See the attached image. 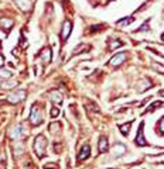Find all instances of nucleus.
I'll use <instances>...</instances> for the list:
<instances>
[{
	"instance_id": "obj_1",
	"label": "nucleus",
	"mask_w": 164,
	"mask_h": 169,
	"mask_svg": "<svg viewBox=\"0 0 164 169\" xmlns=\"http://www.w3.org/2000/svg\"><path fill=\"white\" fill-rule=\"evenodd\" d=\"M45 145H47V141L44 140L43 135H40L38 138H35V151L38 152V157H43V155H44Z\"/></svg>"
},
{
	"instance_id": "obj_2",
	"label": "nucleus",
	"mask_w": 164,
	"mask_h": 169,
	"mask_svg": "<svg viewBox=\"0 0 164 169\" xmlns=\"http://www.w3.org/2000/svg\"><path fill=\"white\" fill-rule=\"evenodd\" d=\"M126 58H127V54H126V52L116 54L115 57L110 59V65H112V66H119V65H122V63L125 62Z\"/></svg>"
},
{
	"instance_id": "obj_3",
	"label": "nucleus",
	"mask_w": 164,
	"mask_h": 169,
	"mask_svg": "<svg viewBox=\"0 0 164 169\" xmlns=\"http://www.w3.org/2000/svg\"><path fill=\"white\" fill-rule=\"evenodd\" d=\"M143 127H144V124H140V128H139V131H137V137H136V144L139 145V147H147L148 143L146 141V138H144V135H143Z\"/></svg>"
},
{
	"instance_id": "obj_4",
	"label": "nucleus",
	"mask_w": 164,
	"mask_h": 169,
	"mask_svg": "<svg viewBox=\"0 0 164 169\" xmlns=\"http://www.w3.org/2000/svg\"><path fill=\"white\" fill-rule=\"evenodd\" d=\"M71 28H72V24L71 21L65 20L64 21V26H62V30H61V38H62V41H65L68 35L71 34Z\"/></svg>"
},
{
	"instance_id": "obj_5",
	"label": "nucleus",
	"mask_w": 164,
	"mask_h": 169,
	"mask_svg": "<svg viewBox=\"0 0 164 169\" xmlns=\"http://www.w3.org/2000/svg\"><path fill=\"white\" fill-rule=\"evenodd\" d=\"M89 155H91V148H89V145H83V147L81 148L79 155H78V161H83V159H86Z\"/></svg>"
},
{
	"instance_id": "obj_6",
	"label": "nucleus",
	"mask_w": 164,
	"mask_h": 169,
	"mask_svg": "<svg viewBox=\"0 0 164 169\" xmlns=\"http://www.w3.org/2000/svg\"><path fill=\"white\" fill-rule=\"evenodd\" d=\"M125 152H126V147L123 144H120V143L115 144V147H113V155L115 157H122Z\"/></svg>"
},
{
	"instance_id": "obj_7",
	"label": "nucleus",
	"mask_w": 164,
	"mask_h": 169,
	"mask_svg": "<svg viewBox=\"0 0 164 169\" xmlns=\"http://www.w3.org/2000/svg\"><path fill=\"white\" fill-rule=\"evenodd\" d=\"M14 1H16L17 4L20 6V9L24 11L31 9V1H30V0H14Z\"/></svg>"
},
{
	"instance_id": "obj_8",
	"label": "nucleus",
	"mask_w": 164,
	"mask_h": 169,
	"mask_svg": "<svg viewBox=\"0 0 164 169\" xmlns=\"http://www.w3.org/2000/svg\"><path fill=\"white\" fill-rule=\"evenodd\" d=\"M31 121H33V124H40L41 123V114H40V111L35 107L31 111Z\"/></svg>"
},
{
	"instance_id": "obj_9",
	"label": "nucleus",
	"mask_w": 164,
	"mask_h": 169,
	"mask_svg": "<svg viewBox=\"0 0 164 169\" xmlns=\"http://www.w3.org/2000/svg\"><path fill=\"white\" fill-rule=\"evenodd\" d=\"M24 95H26V92H24V90H18V92H16V93H13V95H11L10 101L17 103L18 100H21L23 97H24Z\"/></svg>"
},
{
	"instance_id": "obj_10",
	"label": "nucleus",
	"mask_w": 164,
	"mask_h": 169,
	"mask_svg": "<svg viewBox=\"0 0 164 169\" xmlns=\"http://www.w3.org/2000/svg\"><path fill=\"white\" fill-rule=\"evenodd\" d=\"M108 140H106V137H100V140H99V151L100 152H106L108 151Z\"/></svg>"
},
{
	"instance_id": "obj_11",
	"label": "nucleus",
	"mask_w": 164,
	"mask_h": 169,
	"mask_svg": "<svg viewBox=\"0 0 164 169\" xmlns=\"http://www.w3.org/2000/svg\"><path fill=\"white\" fill-rule=\"evenodd\" d=\"M49 99L52 101H55V103H61V101H62V96H61V93H58V92H51V93H49Z\"/></svg>"
},
{
	"instance_id": "obj_12",
	"label": "nucleus",
	"mask_w": 164,
	"mask_h": 169,
	"mask_svg": "<svg viewBox=\"0 0 164 169\" xmlns=\"http://www.w3.org/2000/svg\"><path fill=\"white\" fill-rule=\"evenodd\" d=\"M23 127L21 126H17L16 128H13V131H11V138H18V135H21L23 132H24V130H21Z\"/></svg>"
},
{
	"instance_id": "obj_13",
	"label": "nucleus",
	"mask_w": 164,
	"mask_h": 169,
	"mask_svg": "<svg viewBox=\"0 0 164 169\" xmlns=\"http://www.w3.org/2000/svg\"><path fill=\"white\" fill-rule=\"evenodd\" d=\"M131 123H127V124H123V126H119V128H120V132L123 134V135H127L129 134V131H130V127H131Z\"/></svg>"
},
{
	"instance_id": "obj_14",
	"label": "nucleus",
	"mask_w": 164,
	"mask_h": 169,
	"mask_svg": "<svg viewBox=\"0 0 164 169\" xmlns=\"http://www.w3.org/2000/svg\"><path fill=\"white\" fill-rule=\"evenodd\" d=\"M160 106H163V103H161V101H156V103L150 104L147 109H146V113H148V111H154L156 109H157V107H160Z\"/></svg>"
},
{
	"instance_id": "obj_15",
	"label": "nucleus",
	"mask_w": 164,
	"mask_h": 169,
	"mask_svg": "<svg viewBox=\"0 0 164 169\" xmlns=\"http://www.w3.org/2000/svg\"><path fill=\"white\" fill-rule=\"evenodd\" d=\"M133 21H134V18L130 17V18H123V20H119L116 24H117V26H122V24H130V23H133Z\"/></svg>"
},
{
	"instance_id": "obj_16",
	"label": "nucleus",
	"mask_w": 164,
	"mask_h": 169,
	"mask_svg": "<svg viewBox=\"0 0 164 169\" xmlns=\"http://www.w3.org/2000/svg\"><path fill=\"white\" fill-rule=\"evenodd\" d=\"M122 45H123L122 41H112L109 45V49H115V48H119V47H122Z\"/></svg>"
},
{
	"instance_id": "obj_17",
	"label": "nucleus",
	"mask_w": 164,
	"mask_h": 169,
	"mask_svg": "<svg viewBox=\"0 0 164 169\" xmlns=\"http://www.w3.org/2000/svg\"><path fill=\"white\" fill-rule=\"evenodd\" d=\"M151 66H153L156 71H159V72H163L164 73V65H160L157 62H151Z\"/></svg>"
},
{
	"instance_id": "obj_18",
	"label": "nucleus",
	"mask_w": 164,
	"mask_h": 169,
	"mask_svg": "<svg viewBox=\"0 0 164 169\" xmlns=\"http://www.w3.org/2000/svg\"><path fill=\"white\" fill-rule=\"evenodd\" d=\"M0 76H1V78H6V79H7V78H11V72L10 71H0Z\"/></svg>"
},
{
	"instance_id": "obj_19",
	"label": "nucleus",
	"mask_w": 164,
	"mask_h": 169,
	"mask_svg": "<svg viewBox=\"0 0 164 169\" xmlns=\"http://www.w3.org/2000/svg\"><path fill=\"white\" fill-rule=\"evenodd\" d=\"M137 31H148V21H146V23H144Z\"/></svg>"
},
{
	"instance_id": "obj_20",
	"label": "nucleus",
	"mask_w": 164,
	"mask_h": 169,
	"mask_svg": "<svg viewBox=\"0 0 164 169\" xmlns=\"http://www.w3.org/2000/svg\"><path fill=\"white\" fill-rule=\"evenodd\" d=\"M159 128L160 130H163V132H164V116L161 117V120L159 121Z\"/></svg>"
},
{
	"instance_id": "obj_21",
	"label": "nucleus",
	"mask_w": 164,
	"mask_h": 169,
	"mask_svg": "<svg viewBox=\"0 0 164 169\" xmlns=\"http://www.w3.org/2000/svg\"><path fill=\"white\" fill-rule=\"evenodd\" d=\"M58 113H60V110H58V109H52V111H51V117H55Z\"/></svg>"
},
{
	"instance_id": "obj_22",
	"label": "nucleus",
	"mask_w": 164,
	"mask_h": 169,
	"mask_svg": "<svg viewBox=\"0 0 164 169\" xmlns=\"http://www.w3.org/2000/svg\"><path fill=\"white\" fill-rule=\"evenodd\" d=\"M3 62H4V58H3V57H1V55H0V66H1V65H3Z\"/></svg>"
},
{
	"instance_id": "obj_23",
	"label": "nucleus",
	"mask_w": 164,
	"mask_h": 169,
	"mask_svg": "<svg viewBox=\"0 0 164 169\" xmlns=\"http://www.w3.org/2000/svg\"><path fill=\"white\" fill-rule=\"evenodd\" d=\"M160 96H163L164 97V90H160Z\"/></svg>"
},
{
	"instance_id": "obj_24",
	"label": "nucleus",
	"mask_w": 164,
	"mask_h": 169,
	"mask_svg": "<svg viewBox=\"0 0 164 169\" xmlns=\"http://www.w3.org/2000/svg\"><path fill=\"white\" fill-rule=\"evenodd\" d=\"M161 40H163V41H164V34H163V35H161Z\"/></svg>"
}]
</instances>
